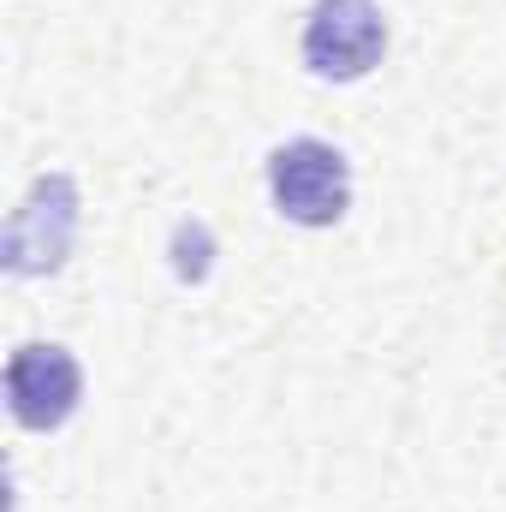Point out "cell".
<instances>
[{"mask_svg":"<svg viewBox=\"0 0 506 512\" xmlns=\"http://www.w3.org/2000/svg\"><path fill=\"white\" fill-rule=\"evenodd\" d=\"M268 197L292 227H334L352 209V167L322 137H292L268 155Z\"/></svg>","mask_w":506,"mask_h":512,"instance_id":"1","label":"cell"},{"mask_svg":"<svg viewBox=\"0 0 506 512\" xmlns=\"http://www.w3.org/2000/svg\"><path fill=\"white\" fill-rule=\"evenodd\" d=\"M78 239V185L72 173H42L30 179V191L18 197L12 221H6V274L12 280H36V274H54Z\"/></svg>","mask_w":506,"mask_h":512,"instance_id":"2","label":"cell"},{"mask_svg":"<svg viewBox=\"0 0 506 512\" xmlns=\"http://www.w3.org/2000/svg\"><path fill=\"white\" fill-rule=\"evenodd\" d=\"M387 54V18L376 0H316L304 18V66L328 84L370 78Z\"/></svg>","mask_w":506,"mask_h":512,"instance_id":"3","label":"cell"},{"mask_svg":"<svg viewBox=\"0 0 506 512\" xmlns=\"http://www.w3.org/2000/svg\"><path fill=\"white\" fill-rule=\"evenodd\" d=\"M78 399H84V370L66 346L36 340V346H18L6 358V411L18 417V429L48 435L78 411Z\"/></svg>","mask_w":506,"mask_h":512,"instance_id":"4","label":"cell"},{"mask_svg":"<svg viewBox=\"0 0 506 512\" xmlns=\"http://www.w3.org/2000/svg\"><path fill=\"white\" fill-rule=\"evenodd\" d=\"M209 256H215V239H209L203 221H179V227H173V274H179L185 286L209 280Z\"/></svg>","mask_w":506,"mask_h":512,"instance_id":"5","label":"cell"}]
</instances>
